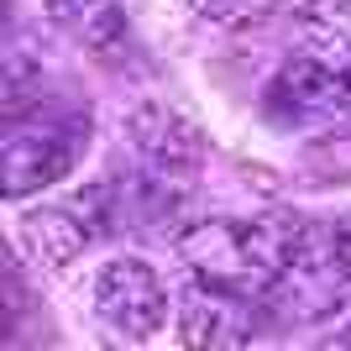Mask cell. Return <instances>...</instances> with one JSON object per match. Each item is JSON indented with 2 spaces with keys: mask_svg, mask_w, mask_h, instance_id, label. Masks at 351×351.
Here are the masks:
<instances>
[{
  "mask_svg": "<svg viewBox=\"0 0 351 351\" xmlns=\"http://www.w3.org/2000/svg\"><path fill=\"white\" fill-rule=\"evenodd\" d=\"M299 241H304V226L293 215L205 220L189 236H178V252L194 263V278L215 283L226 293H241V299H267L289 273Z\"/></svg>",
  "mask_w": 351,
  "mask_h": 351,
  "instance_id": "obj_1",
  "label": "cell"
},
{
  "mask_svg": "<svg viewBox=\"0 0 351 351\" xmlns=\"http://www.w3.org/2000/svg\"><path fill=\"white\" fill-rule=\"evenodd\" d=\"M132 132L147 168L158 178H168L173 189H189V178L199 173V136H194L189 121L168 105H142L132 116Z\"/></svg>",
  "mask_w": 351,
  "mask_h": 351,
  "instance_id": "obj_5",
  "label": "cell"
},
{
  "mask_svg": "<svg viewBox=\"0 0 351 351\" xmlns=\"http://www.w3.org/2000/svg\"><path fill=\"white\" fill-rule=\"evenodd\" d=\"M267 110L289 126H325V121H341L351 110V73L341 63L320 58V53H304V58H289L283 73L267 89Z\"/></svg>",
  "mask_w": 351,
  "mask_h": 351,
  "instance_id": "obj_2",
  "label": "cell"
},
{
  "mask_svg": "<svg viewBox=\"0 0 351 351\" xmlns=\"http://www.w3.org/2000/svg\"><path fill=\"white\" fill-rule=\"evenodd\" d=\"M95 309L100 320L126 341H147L168 315V293H162V278L136 257H121L100 273L95 283Z\"/></svg>",
  "mask_w": 351,
  "mask_h": 351,
  "instance_id": "obj_4",
  "label": "cell"
},
{
  "mask_svg": "<svg viewBox=\"0 0 351 351\" xmlns=\"http://www.w3.org/2000/svg\"><path fill=\"white\" fill-rule=\"evenodd\" d=\"M47 16L84 47H110L126 32V5L121 0H47Z\"/></svg>",
  "mask_w": 351,
  "mask_h": 351,
  "instance_id": "obj_8",
  "label": "cell"
},
{
  "mask_svg": "<svg viewBox=\"0 0 351 351\" xmlns=\"http://www.w3.org/2000/svg\"><path fill=\"white\" fill-rule=\"evenodd\" d=\"M299 27L315 43V53L351 73V0H309L299 11Z\"/></svg>",
  "mask_w": 351,
  "mask_h": 351,
  "instance_id": "obj_9",
  "label": "cell"
},
{
  "mask_svg": "<svg viewBox=\"0 0 351 351\" xmlns=\"http://www.w3.org/2000/svg\"><path fill=\"white\" fill-rule=\"evenodd\" d=\"M330 236H336V257H341V267H346V278H351V220H341Z\"/></svg>",
  "mask_w": 351,
  "mask_h": 351,
  "instance_id": "obj_11",
  "label": "cell"
},
{
  "mask_svg": "<svg viewBox=\"0 0 351 351\" xmlns=\"http://www.w3.org/2000/svg\"><path fill=\"white\" fill-rule=\"evenodd\" d=\"M84 147V126H63L53 116H27V121H11L5 132V194H32L63 178Z\"/></svg>",
  "mask_w": 351,
  "mask_h": 351,
  "instance_id": "obj_3",
  "label": "cell"
},
{
  "mask_svg": "<svg viewBox=\"0 0 351 351\" xmlns=\"http://www.w3.org/2000/svg\"><path fill=\"white\" fill-rule=\"evenodd\" d=\"M241 293H226L215 283H194L189 299H184V320H178V336L189 346H241L252 336L247 309H236Z\"/></svg>",
  "mask_w": 351,
  "mask_h": 351,
  "instance_id": "obj_6",
  "label": "cell"
},
{
  "mask_svg": "<svg viewBox=\"0 0 351 351\" xmlns=\"http://www.w3.org/2000/svg\"><path fill=\"white\" fill-rule=\"evenodd\" d=\"M84 199H69V205H47V210H32L27 220H21V231H27V247L43 257L47 267H63L73 263L79 252L89 247V236H95V226L84 220Z\"/></svg>",
  "mask_w": 351,
  "mask_h": 351,
  "instance_id": "obj_7",
  "label": "cell"
},
{
  "mask_svg": "<svg viewBox=\"0 0 351 351\" xmlns=\"http://www.w3.org/2000/svg\"><path fill=\"white\" fill-rule=\"evenodd\" d=\"M205 21H220V27H247L267 11V0H189Z\"/></svg>",
  "mask_w": 351,
  "mask_h": 351,
  "instance_id": "obj_10",
  "label": "cell"
}]
</instances>
